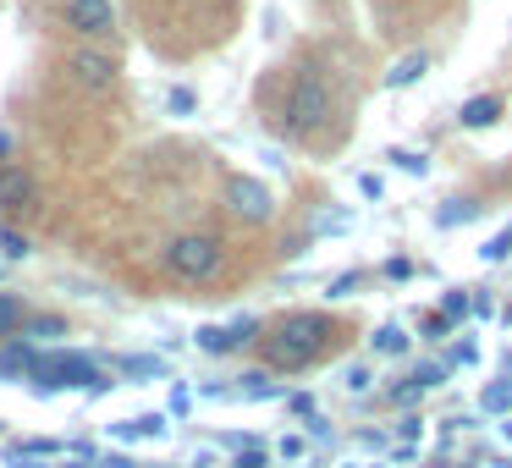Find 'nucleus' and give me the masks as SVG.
<instances>
[{"mask_svg":"<svg viewBox=\"0 0 512 468\" xmlns=\"http://www.w3.org/2000/svg\"><path fill=\"white\" fill-rule=\"evenodd\" d=\"M226 215L243 221V226H265L270 215H276V199H270V188L254 177H226Z\"/></svg>","mask_w":512,"mask_h":468,"instance_id":"nucleus-7","label":"nucleus"},{"mask_svg":"<svg viewBox=\"0 0 512 468\" xmlns=\"http://www.w3.org/2000/svg\"><path fill=\"white\" fill-rule=\"evenodd\" d=\"M375 353H408V336L397 325H386V331H375Z\"/></svg>","mask_w":512,"mask_h":468,"instance_id":"nucleus-11","label":"nucleus"},{"mask_svg":"<svg viewBox=\"0 0 512 468\" xmlns=\"http://www.w3.org/2000/svg\"><path fill=\"white\" fill-rule=\"evenodd\" d=\"M56 67H61V78H67L78 94H89V100H105V94H116V83H122V56H116V45L72 39V45L56 56Z\"/></svg>","mask_w":512,"mask_h":468,"instance_id":"nucleus-3","label":"nucleus"},{"mask_svg":"<svg viewBox=\"0 0 512 468\" xmlns=\"http://www.w3.org/2000/svg\"><path fill=\"white\" fill-rule=\"evenodd\" d=\"M45 210V188L23 160H0V226H28Z\"/></svg>","mask_w":512,"mask_h":468,"instance_id":"nucleus-5","label":"nucleus"},{"mask_svg":"<svg viewBox=\"0 0 512 468\" xmlns=\"http://www.w3.org/2000/svg\"><path fill=\"white\" fill-rule=\"evenodd\" d=\"M259 331H265L259 320H237V325H204V331H199V347H204V353H237V347L259 342Z\"/></svg>","mask_w":512,"mask_h":468,"instance_id":"nucleus-8","label":"nucleus"},{"mask_svg":"<svg viewBox=\"0 0 512 468\" xmlns=\"http://www.w3.org/2000/svg\"><path fill=\"white\" fill-rule=\"evenodd\" d=\"M237 468H265V457H259V452H243V457H237Z\"/></svg>","mask_w":512,"mask_h":468,"instance_id":"nucleus-21","label":"nucleus"},{"mask_svg":"<svg viewBox=\"0 0 512 468\" xmlns=\"http://www.w3.org/2000/svg\"><path fill=\"white\" fill-rule=\"evenodd\" d=\"M226 265V243L215 232H177L166 248H160V270L182 287H210Z\"/></svg>","mask_w":512,"mask_h":468,"instance_id":"nucleus-2","label":"nucleus"},{"mask_svg":"<svg viewBox=\"0 0 512 468\" xmlns=\"http://www.w3.org/2000/svg\"><path fill=\"white\" fill-rule=\"evenodd\" d=\"M479 254H485V259H490V265H501V259H507V254H512V232H496V237H490V243H485V248H479Z\"/></svg>","mask_w":512,"mask_h":468,"instance_id":"nucleus-13","label":"nucleus"},{"mask_svg":"<svg viewBox=\"0 0 512 468\" xmlns=\"http://www.w3.org/2000/svg\"><path fill=\"white\" fill-rule=\"evenodd\" d=\"M17 325H23V303H17V298H0V336H12Z\"/></svg>","mask_w":512,"mask_h":468,"instance_id":"nucleus-12","label":"nucleus"},{"mask_svg":"<svg viewBox=\"0 0 512 468\" xmlns=\"http://www.w3.org/2000/svg\"><path fill=\"white\" fill-rule=\"evenodd\" d=\"M485 408H490V413L512 408V380H507V386H490V391H485Z\"/></svg>","mask_w":512,"mask_h":468,"instance_id":"nucleus-14","label":"nucleus"},{"mask_svg":"<svg viewBox=\"0 0 512 468\" xmlns=\"http://www.w3.org/2000/svg\"><path fill=\"white\" fill-rule=\"evenodd\" d=\"M331 342H336L331 314L298 309V314H281L276 325H265V336H259V353H265L270 369H309Z\"/></svg>","mask_w":512,"mask_h":468,"instance_id":"nucleus-1","label":"nucleus"},{"mask_svg":"<svg viewBox=\"0 0 512 468\" xmlns=\"http://www.w3.org/2000/svg\"><path fill=\"white\" fill-rule=\"evenodd\" d=\"M391 160H397L402 171H419V177H424V166H430V160H424V155H413V149H391Z\"/></svg>","mask_w":512,"mask_h":468,"instance_id":"nucleus-16","label":"nucleus"},{"mask_svg":"<svg viewBox=\"0 0 512 468\" xmlns=\"http://www.w3.org/2000/svg\"><path fill=\"white\" fill-rule=\"evenodd\" d=\"M501 116H507V105H501V94H479V100H463V111H457V122H463L468 133H485V127H496Z\"/></svg>","mask_w":512,"mask_h":468,"instance_id":"nucleus-9","label":"nucleus"},{"mask_svg":"<svg viewBox=\"0 0 512 468\" xmlns=\"http://www.w3.org/2000/svg\"><path fill=\"white\" fill-rule=\"evenodd\" d=\"M358 188H364V199H380V193H386V182H380L375 171H364V177H358Z\"/></svg>","mask_w":512,"mask_h":468,"instance_id":"nucleus-18","label":"nucleus"},{"mask_svg":"<svg viewBox=\"0 0 512 468\" xmlns=\"http://www.w3.org/2000/svg\"><path fill=\"white\" fill-rule=\"evenodd\" d=\"M56 23L67 28L72 39H89V45H116V34H122L116 0H61Z\"/></svg>","mask_w":512,"mask_h":468,"instance_id":"nucleus-6","label":"nucleus"},{"mask_svg":"<svg viewBox=\"0 0 512 468\" xmlns=\"http://www.w3.org/2000/svg\"><path fill=\"white\" fill-rule=\"evenodd\" d=\"M331 122V83L320 67H303L287 83V100H281V133L287 138H314Z\"/></svg>","mask_w":512,"mask_h":468,"instance_id":"nucleus-4","label":"nucleus"},{"mask_svg":"<svg viewBox=\"0 0 512 468\" xmlns=\"http://www.w3.org/2000/svg\"><path fill=\"white\" fill-rule=\"evenodd\" d=\"M424 72H430V56H424V50H419V56H402L397 67L386 72V89H408V83H419Z\"/></svg>","mask_w":512,"mask_h":468,"instance_id":"nucleus-10","label":"nucleus"},{"mask_svg":"<svg viewBox=\"0 0 512 468\" xmlns=\"http://www.w3.org/2000/svg\"><path fill=\"white\" fill-rule=\"evenodd\" d=\"M347 386H353V391H369V369H347Z\"/></svg>","mask_w":512,"mask_h":468,"instance_id":"nucleus-20","label":"nucleus"},{"mask_svg":"<svg viewBox=\"0 0 512 468\" xmlns=\"http://www.w3.org/2000/svg\"><path fill=\"white\" fill-rule=\"evenodd\" d=\"M479 204H468V199H452V210H441V226H457V221H468Z\"/></svg>","mask_w":512,"mask_h":468,"instance_id":"nucleus-15","label":"nucleus"},{"mask_svg":"<svg viewBox=\"0 0 512 468\" xmlns=\"http://www.w3.org/2000/svg\"><path fill=\"white\" fill-rule=\"evenodd\" d=\"M507 468H512V463H507Z\"/></svg>","mask_w":512,"mask_h":468,"instance_id":"nucleus-22","label":"nucleus"},{"mask_svg":"<svg viewBox=\"0 0 512 468\" xmlns=\"http://www.w3.org/2000/svg\"><path fill=\"white\" fill-rule=\"evenodd\" d=\"M441 309H446V320H452V314H468V309H474V298H463V292H446Z\"/></svg>","mask_w":512,"mask_h":468,"instance_id":"nucleus-17","label":"nucleus"},{"mask_svg":"<svg viewBox=\"0 0 512 468\" xmlns=\"http://www.w3.org/2000/svg\"><path fill=\"white\" fill-rule=\"evenodd\" d=\"M353 287H358V270H353V276H336V281H331V298H347Z\"/></svg>","mask_w":512,"mask_h":468,"instance_id":"nucleus-19","label":"nucleus"}]
</instances>
